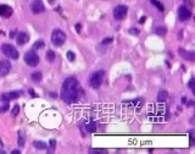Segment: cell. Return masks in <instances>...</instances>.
<instances>
[{
    "label": "cell",
    "mask_w": 195,
    "mask_h": 154,
    "mask_svg": "<svg viewBox=\"0 0 195 154\" xmlns=\"http://www.w3.org/2000/svg\"><path fill=\"white\" fill-rule=\"evenodd\" d=\"M31 10H32V12L35 14V15L42 14L43 11L45 10L43 1H42V0H33L32 4H31Z\"/></svg>",
    "instance_id": "cell-7"
},
{
    "label": "cell",
    "mask_w": 195,
    "mask_h": 154,
    "mask_svg": "<svg viewBox=\"0 0 195 154\" xmlns=\"http://www.w3.org/2000/svg\"><path fill=\"white\" fill-rule=\"evenodd\" d=\"M33 146L37 148V149H44V148L46 147L45 143H44V142H42V141H34L33 142Z\"/></svg>",
    "instance_id": "cell-20"
},
{
    "label": "cell",
    "mask_w": 195,
    "mask_h": 154,
    "mask_svg": "<svg viewBox=\"0 0 195 154\" xmlns=\"http://www.w3.org/2000/svg\"><path fill=\"white\" fill-rule=\"evenodd\" d=\"M127 11H128L127 6H125V5H119V6H116L114 9V17L116 20L121 21L127 16Z\"/></svg>",
    "instance_id": "cell-6"
},
{
    "label": "cell",
    "mask_w": 195,
    "mask_h": 154,
    "mask_svg": "<svg viewBox=\"0 0 195 154\" xmlns=\"http://www.w3.org/2000/svg\"><path fill=\"white\" fill-rule=\"evenodd\" d=\"M22 92L21 91H11V92H6L1 94V100H4V102H10V100H14V99H17L19 97H21Z\"/></svg>",
    "instance_id": "cell-8"
},
{
    "label": "cell",
    "mask_w": 195,
    "mask_h": 154,
    "mask_svg": "<svg viewBox=\"0 0 195 154\" xmlns=\"http://www.w3.org/2000/svg\"><path fill=\"white\" fill-rule=\"evenodd\" d=\"M29 93H31V96H32V97H37V94L34 93V91H33V89H29Z\"/></svg>",
    "instance_id": "cell-32"
},
{
    "label": "cell",
    "mask_w": 195,
    "mask_h": 154,
    "mask_svg": "<svg viewBox=\"0 0 195 154\" xmlns=\"http://www.w3.org/2000/svg\"><path fill=\"white\" fill-rule=\"evenodd\" d=\"M16 39H17V44L19 45H25L29 40V34L27 32H20L19 34H17Z\"/></svg>",
    "instance_id": "cell-12"
},
{
    "label": "cell",
    "mask_w": 195,
    "mask_h": 154,
    "mask_svg": "<svg viewBox=\"0 0 195 154\" xmlns=\"http://www.w3.org/2000/svg\"><path fill=\"white\" fill-rule=\"evenodd\" d=\"M145 20H146V17H145V16H143V17H141V19H140V21H139V22H140V23H143Z\"/></svg>",
    "instance_id": "cell-34"
},
{
    "label": "cell",
    "mask_w": 195,
    "mask_h": 154,
    "mask_svg": "<svg viewBox=\"0 0 195 154\" xmlns=\"http://www.w3.org/2000/svg\"><path fill=\"white\" fill-rule=\"evenodd\" d=\"M128 32L131 33L132 35H138V34H139V29H138V28L132 27V28H129V31H128Z\"/></svg>",
    "instance_id": "cell-25"
},
{
    "label": "cell",
    "mask_w": 195,
    "mask_h": 154,
    "mask_svg": "<svg viewBox=\"0 0 195 154\" xmlns=\"http://www.w3.org/2000/svg\"><path fill=\"white\" fill-rule=\"evenodd\" d=\"M45 58H46V60H48L49 62H54L55 61V53L52 51V50H48L46 51V55H45Z\"/></svg>",
    "instance_id": "cell-17"
},
{
    "label": "cell",
    "mask_w": 195,
    "mask_h": 154,
    "mask_svg": "<svg viewBox=\"0 0 195 154\" xmlns=\"http://www.w3.org/2000/svg\"><path fill=\"white\" fill-rule=\"evenodd\" d=\"M155 33L158 34V35H165V34L167 33V28L163 27V26H157L155 28Z\"/></svg>",
    "instance_id": "cell-18"
},
{
    "label": "cell",
    "mask_w": 195,
    "mask_h": 154,
    "mask_svg": "<svg viewBox=\"0 0 195 154\" xmlns=\"http://www.w3.org/2000/svg\"><path fill=\"white\" fill-rule=\"evenodd\" d=\"M194 78H190V81H189V87H190V89L193 91V93H195V86H194Z\"/></svg>",
    "instance_id": "cell-27"
},
{
    "label": "cell",
    "mask_w": 195,
    "mask_h": 154,
    "mask_svg": "<svg viewBox=\"0 0 195 154\" xmlns=\"http://www.w3.org/2000/svg\"><path fill=\"white\" fill-rule=\"evenodd\" d=\"M51 43L55 46H61L66 43V34L61 29H54L51 33Z\"/></svg>",
    "instance_id": "cell-2"
},
{
    "label": "cell",
    "mask_w": 195,
    "mask_h": 154,
    "mask_svg": "<svg viewBox=\"0 0 195 154\" xmlns=\"http://www.w3.org/2000/svg\"><path fill=\"white\" fill-rule=\"evenodd\" d=\"M85 131L90 132V133L95 132V131H96V122H95V121H90L89 123H87V126H85Z\"/></svg>",
    "instance_id": "cell-16"
},
{
    "label": "cell",
    "mask_w": 195,
    "mask_h": 154,
    "mask_svg": "<svg viewBox=\"0 0 195 154\" xmlns=\"http://www.w3.org/2000/svg\"><path fill=\"white\" fill-rule=\"evenodd\" d=\"M82 89H81V85L77 78L74 77H68L63 81V85L61 88V93L60 96L65 103H74L81 98Z\"/></svg>",
    "instance_id": "cell-1"
},
{
    "label": "cell",
    "mask_w": 195,
    "mask_h": 154,
    "mask_svg": "<svg viewBox=\"0 0 195 154\" xmlns=\"http://www.w3.org/2000/svg\"><path fill=\"white\" fill-rule=\"evenodd\" d=\"M1 51L5 56H8L10 59H14V60H16V59L19 58V51H17V49L11 44H3L1 45Z\"/></svg>",
    "instance_id": "cell-4"
},
{
    "label": "cell",
    "mask_w": 195,
    "mask_h": 154,
    "mask_svg": "<svg viewBox=\"0 0 195 154\" xmlns=\"http://www.w3.org/2000/svg\"><path fill=\"white\" fill-rule=\"evenodd\" d=\"M190 16H192V12H190V10H189L188 8L179 6V9H178V19L181 21H187V20L190 19Z\"/></svg>",
    "instance_id": "cell-9"
},
{
    "label": "cell",
    "mask_w": 195,
    "mask_h": 154,
    "mask_svg": "<svg viewBox=\"0 0 195 154\" xmlns=\"http://www.w3.org/2000/svg\"><path fill=\"white\" fill-rule=\"evenodd\" d=\"M112 42H114V39H112L111 37H109V38H105V39H103L101 44H103V45H109V44H111Z\"/></svg>",
    "instance_id": "cell-23"
},
{
    "label": "cell",
    "mask_w": 195,
    "mask_h": 154,
    "mask_svg": "<svg viewBox=\"0 0 195 154\" xmlns=\"http://www.w3.org/2000/svg\"><path fill=\"white\" fill-rule=\"evenodd\" d=\"M89 153H106L104 149H89Z\"/></svg>",
    "instance_id": "cell-29"
},
{
    "label": "cell",
    "mask_w": 195,
    "mask_h": 154,
    "mask_svg": "<svg viewBox=\"0 0 195 154\" xmlns=\"http://www.w3.org/2000/svg\"><path fill=\"white\" fill-rule=\"evenodd\" d=\"M103 80H104V71H101V70L95 71V72H93L89 77V85L94 89H98V88H100V86H101Z\"/></svg>",
    "instance_id": "cell-3"
},
{
    "label": "cell",
    "mask_w": 195,
    "mask_h": 154,
    "mask_svg": "<svg viewBox=\"0 0 195 154\" xmlns=\"http://www.w3.org/2000/svg\"><path fill=\"white\" fill-rule=\"evenodd\" d=\"M11 70V64L8 60H0V76H6Z\"/></svg>",
    "instance_id": "cell-10"
},
{
    "label": "cell",
    "mask_w": 195,
    "mask_h": 154,
    "mask_svg": "<svg viewBox=\"0 0 195 154\" xmlns=\"http://www.w3.org/2000/svg\"><path fill=\"white\" fill-rule=\"evenodd\" d=\"M11 15H12V9L9 5H0V16L10 17Z\"/></svg>",
    "instance_id": "cell-13"
},
{
    "label": "cell",
    "mask_w": 195,
    "mask_h": 154,
    "mask_svg": "<svg viewBox=\"0 0 195 154\" xmlns=\"http://www.w3.org/2000/svg\"><path fill=\"white\" fill-rule=\"evenodd\" d=\"M167 98H168V93H167L166 91H163V89H161L160 92L157 93V96H156V100H157L158 103H163V102H166Z\"/></svg>",
    "instance_id": "cell-14"
},
{
    "label": "cell",
    "mask_w": 195,
    "mask_h": 154,
    "mask_svg": "<svg viewBox=\"0 0 195 154\" xmlns=\"http://www.w3.org/2000/svg\"><path fill=\"white\" fill-rule=\"evenodd\" d=\"M11 112H12V116H17V115H19V112H20V106L19 105H15Z\"/></svg>",
    "instance_id": "cell-24"
},
{
    "label": "cell",
    "mask_w": 195,
    "mask_h": 154,
    "mask_svg": "<svg viewBox=\"0 0 195 154\" xmlns=\"http://www.w3.org/2000/svg\"><path fill=\"white\" fill-rule=\"evenodd\" d=\"M31 80L34 82V83H39L40 81L43 80V74L40 71H34L31 75Z\"/></svg>",
    "instance_id": "cell-15"
},
{
    "label": "cell",
    "mask_w": 195,
    "mask_h": 154,
    "mask_svg": "<svg viewBox=\"0 0 195 154\" xmlns=\"http://www.w3.org/2000/svg\"><path fill=\"white\" fill-rule=\"evenodd\" d=\"M43 46H44V42H43V40H37V42H35V44H34V48H35V49L43 48Z\"/></svg>",
    "instance_id": "cell-26"
},
{
    "label": "cell",
    "mask_w": 195,
    "mask_h": 154,
    "mask_svg": "<svg viewBox=\"0 0 195 154\" xmlns=\"http://www.w3.org/2000/svg\"><path fill=\"white\" fill-rule=\"evenodd\" d=\"M17 143H19L20 147H23V144H25V137H23L22 132H19V141H17Z\"/></svg>",
    "instance_id": "cell-21"
},
{
    "label": "cell",
    "mask_w": 195,
    "mask_h": 154,
    "mask_svg": "<svg viewBox=\"0 0 195 154\" xmlns=\"http://www.w3.org/2000/svg\"><path fill=\"white\" fill-rule=\"evenodd\" d=\"M178 53H179V55L184 59V60H189V61L194 60V51H189V50H185L183 48H179Z\"/></svg>",
    "instance_id": "cell-11"
},
{
    "label": "cell",
    "mask_w": 195,
    "mask_h": 154,
    "mask_svg": "<svg viewBox=\"0 0 195 154\" xmlns=\"http://www.w3.org/2000/svg\"><path fill=\"white\" fill-rule=\"evenodd\" d=\"M182 103H183V104H185V103H187V98H185V97H183V98H182Z\"/></svg>",
    "instance_id": "cell-35"
},
{
    "label": "cell",
    "mask_w": 195,
    "mask_h": 154,
    "mask_svg": "<svg viewBox=\"0 0 195 154\" xmlns=\"http://www.w3.org/2000/svg\"><path fill=\"white\" fill-rule=\"evenodd\" d=\"M76 31H77V32L81 31V25H79V23H77V25H76Z\"/></svg>",
    "instance_id": "cell-31"
},
{
    "label": "cell",
    "mask_w": 195,
    "mask_h": 154,
    "mask_svg": "<svg viewBox=\"0 0 195 154\" xmlns=\"http://www.w3.org/2000/svg\"><path fill=\"white\" fill-rule=\"evenodd\" d=\"M150 3L155 6L157 10H160V11H163L165 10V8H163V5L160 3V1H157V0H150Z\"/></svg>",
    "instance_id": "cell-19"
},
{
    "label": "cell",
    "mask_w": 195,
    "mask_h": 154,
    "mask_svg": "<svg viewBox=\"0 0 195 154\" xmlns=\"http://www.w3.org/2000/svg\"><path fill=\"white\" fill-rule=\"evenodd\" d=\"M21 153V151H19V149H15V151H12V154H20Z\"/></svg>",
    "instance_id": "cell-33"
},
{
    "label": "cell",
    "mask_w": 195,
    "mask_h": 154,
    "mask_svg": "<svg viewBox=\"0 0 195 154\" xmlns=\"http://www.w3.org/2000/svg\"><path fill=\"white\" fill-rule=\"evenodd\" d=\"M6 110H9V105L8 104H5V105H3L1 108H0V112H5Z\"/></svg>",
    "instance_id": "cell-30"
},
{
    "label": "cell",
    "mask_w": 195,
    "mask_h": 154,
    "mask_svg": "<svg viewBox=\"0 0 195 154\" xmlns=\"http://www.w3.org/2000/svg\"><path fill=\"white\" fill-rule=\"evenodd\" d=\"M54 1H55V0H49V3H50V4H54Z\"/></svg>",
    "instance_id": "cell-36"
},
{
    "label": "cell",
    "mask_w": 195,
    "mask_h": 154,
    "mask_svg": "<svg viewBox=\"0 0 195 154\" xmlns=\"http://www.w3.org/2000/svg\"><path fill=\"white\" fill-rule=\"evenodd\" d=\"M25 62L28 65V66H37V65L39 64V56L37 53H34L33 50L31 51H27L26 55H25Z\"/></svg>",
    "instance_id": "cell-5"
},
{
    "label": "cell",
    "mask_w": 195,
    "mask_h": 154,
    "mask_svg": "<svg viewBox=\"0 0 195 154\" xmlns=\"http://www.w3.org/2000/svg\"><path fill=\"white\" fill-rule=\"evenodd\" d=\"M67 59H68V61H71V62H73L74 60H76V55H74V53L73 51H67Z\"/></svg>",
    "instance_id": "cell-22"
},
{
    "label": "cell",
    "mask_w": 195,
    "mask_h": 154,
    "mask_svg": "<svg viewBox=\"0 0 195 154\" xmlns=\"http://www.w3.org/2000/svg\"><path fill=\"white\" fill-rule=\"evenodd\" d=\"M49 144H50L51 151H54L55 147H56V141H55V139H50V141H49Z\"/></svg>",
    "instance_id": "cell-28"
}]
</instances>
